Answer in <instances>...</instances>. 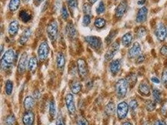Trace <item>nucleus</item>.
<instances>
[{
  "mask_svg": "<svg viewBox=\"0 0 167 125\" xmlns=\"http://www.w3.org/2000/svg\"><path fill=\"white\" fill-rule=\"evenodd\" d=\"M146 34V30L145 27L141 26L137 29L136 31V36L139 38H142Z\"/></svg>",
  "mask_w": 167,
  "mask_h": 125,
  "instance_id": "obj_35",
  "label": "nucleus"
},
{
  "mask_svg": "<svg viewBox=\"0 0 167 125\" xmlns=\"http://www.w3.org/2000/svg\"><path fill=\"white\" fill-rule=\"evenodd\" d=\"M1 48H2V53H3V45H2V46H1Z\"/></svg>",
  "mask_w": 167,
  "mask_h": 125,
  "instance_id": "obj_57",
  "label": "nucleus"
},
{
  "mask_svg": "<svg viewBox=\"0 0 167 125\" xmlns=\"http://www.w3.org/2000/svg\"><path fill=\"white\" fill-rule=\"evenodd\" d=\"M37 59L35 57H32L28 63V69L29 71L34 72L37 67Z\"/></svg>",
  "mask_w": 167,
  "mask_h": 125,
  "instance_id": "obj_23",
  "label": "nucleus"
},
{
  "mask_svg": "<svg viewBox=\"0 0 167 125\" xmlns=\"http://www.w3.org/2000/svg\"><path fill=\"white\" fill-rule=\"evenodd\" d=\"M129 107L132 110H135L138 107V102L136 100H132L129 103Z\"/></svg>",
  "mask_w": 167,
  "mask_h": 125,
  "instance_id": "obj_42",
  "label": "nucleus"
},
{
  "mask_svg": "<svg viewBox=\"0 0 167 125\" xmlns=\"http://www.w3.org/2000/svg\"><path fill=\"white\" fill-rule=\"evenodd\" d=\"M127 4L126 2L123 1L119 6L116 9V16L118 18L122 17L126 11Z\"/></svg>",
  "mask_w": 167,
  "mask_h": 125,
  "instance_id": "obj_15",
  "label": "nucleus"
},
{
  "mask_svg": "<svg viewBox=\"0 0 167 125\" xmlns=\"http://www.w3.org/2000/svg\"><path fill=\"white\" fill-rule=\"evenodd\" d=\"M123 125H132V124L130 123V122H125L123 124Z\"/></svg>",
  "mask_w": 167,
  "mask_h": 125,
  "instance_id": "obj_55",
  "label": "nucleus"
},
{
  "mask_svg": "<svg viewBox=\"0 0 167 125\" xmlns=\"http://www.w3.org/2000/svg\"><path fill=\"white\" fill-rule=\"evenodd\" d=\"M47 33L48 37L52 41H55L58 36V25L54 21L51 22L47 27Z\"/></svg>",
  "mask_w": 167,
  "mask_h": 125,
  "instance_id": "obj_4",
  "label": "nucleus"
},
{
  "mask_svg": "<svg viewBox=\"0 0 167 125\" xmlns=\"http://www.w3.org/2000/svg\"><path fill=\"white\" fill-rule=\"evenodd\" d=\"M139 92L144 96H149L150 94V88L148 84L142 83L140 84L139 88Z\"/></svg>",
  "mask_w": 167,
  "mask_h": 125,
  "instance_id": "obj_21",
  "label": "nucleus"
},
{
  "mask_svg": "<svg viewBox=\"0 0 167 125\" xmlns=\"http://www.w3.org/2000/svg\"><path fill=\"white\" fill-rule=\"evenodd\" d=\"M115 33V31H112V32L109 34V35L107 36L106 41V42H107L108 44L110 43V42H111L112 40L113 39V37L115 36V35H116V33Z\"/></svg>",
  "mask_w": 167,
  "mask_h": 125,
  "instance_id": "obj_45",
  "label": "nucleus"
},
{
  "mask_svg": "<svg viewBox=\"0 0 167 125\" xmlns=\"http://www.w3.org/2000/svg\"><path fill=\"white\" fill-rule=\"evenodd\" d=\"M156 107V104L155 101H153L151 100L147 101L146 103V108L149 111H153L155 110Z\"/></svg>",
  "mask_w": 167,
  "mask_h": 125,
  "instance_id": "obj_32",
  "label": "nucleus"
},
{
  "mask_svg": "<svg viewBox=\"0 0 167 125\" xmlns=\"http://www.w3.org/2000/svg\"><path fill=\"white\" fill-rule=\"evenodd\" d=\"M98 0H90V2L91 4H94L95 3H96Z\"/></svg>",
  "mask_w": 167,
  "mask_h": 125,
  "instance_id": "obj_54",
  "label": "nucleus"
},
{
  "mask_svg": "<svg viewBox=\"0 0 167 125\" xmlns=\"http://www.w3.org/2000/svg\"><path fill=\"white\" fill-rule=\"evenodd\" d=\"M115 110V105L113 102H110L107 104V106L106 107V110H105L106 114L111 115L114 113Z\"/></svg>",
  "mask_w": 167,
  "mask_h": 125,
  "instance_id": "obj_29",
  "label": "nucleus"
},
{
  "mask_svg": "<svg viewBox=\"0 0 167 125\" xmlns=\"http://www.w3.org/2000/svg\"><path fill=\"white\" fill-rule=\"evenodd\" d=\"M56 125H65V121L62 117H59L56 120Z\"/></svg>",
  "mask_w": 167,
  "mask_h": 125,
  "instance_id": "obj_48",
  "label": "nucleus"
},
{
  "mask_svg": "<svg viewBox=\"0 0 167 125\" xmlns=\"http://www.w3.org/2000/svg\"><path fill=\"white\" fill-rule=\"evenodd\" d=\"M142 48L141 46L138 42H135L133 43L132 47L129 50V56L130 58H134L138 57L141 53Z\"/></svg>",
  "mask_w": 167,
  "mask_h": 125,
  "instance_id": "obj_13",
  "label": "nucleus"
},
{
  "mask_svg": "<svg viewBox=\"0 0 167 125\" xmlns=\"http://www.w3.org/2000/svg\"><path fill=\"white\" fill-rule=\"evenodd\" d=\"M126 80L129 84V86L131 88H133L137 81V76L135 73H130L129 76H127Z\"/></svg>",
  "mask_w": 167,
  "mask_h": 125,
  "instance_id": "obj_22",
  "label": "nucleus"
},
{
  "mask_svg": "<svg viewBox=\"0 0 167 125\" xmlns=\"http://www.w3.org/2000/svg\"><path fill=\"white\" fill-rule=\"evenodd\" d=\"M28 63V54L26 52H24L19 59L18 66V71L19 73H23L26 68Z\"/></svg>",
  "mask_w": 167,
  "mask_h": 125,
  "instance_id": "obj_12",
  "label": "nucleus"
},
{
  "mask_svg": "<svg viewBox=\"0 0 167 125\" xmlns=\"http://www.w3.org/2000/svg\"><path fill=\"white\" fill-rule=\"evenodd\" d=\"M32 35V30L30 29L27 28L23 31V34L22 35L20 38H19V43L21 44H25L26 43L28 40H29V37Z\"/></svg>",
  "mask_w": 167,
  "mask_h": 125,
  "instance_id": "obj_18",
  "label": "nucleus"
},
{
  "mask_svg": "<svg viewBox=\"0 0 167 125\" xmlns=\"http://www.w3.org/2000/svg\"><path fill=\"white\" fill-rule=\"evenodd\" d=\"M66 104L67 109L70 114H74L76 111V107L73 94H68L66 97Z\"/></svg>",
  "mask_w": 167,
  "mask_h": 125,
  "instance_id": "obj_10",
  "label": "nucleus"
},
{
  "mask_svg": "<svg viewBox=\"0 0 167 125\" xmlns=\"http://www.w3.org/2000/svg\"><path fill=\"white\" fill-rule=\"evenodd\" d=\"M153 96L155 99V102L160 103L161 101V97H162V93L161 91L158 89H154L153 90Z\"/></svg>",
  "mask_w": 167,
  "mask_h": 125,
  "instance_id": "obj_31",
  "label": "nucleus"
},
{
  "mask_svg": "<svg viewBox=\"0 0 167 125\" xmlns=\"http://www.w3.org/2000/svg\"><path fill=\"white\" fill-rule=\"evenodd\" d=\"M67 2L70 8H76L77 7V0H67Z\"/></svg>",
  "mask_w": 167,
  "mask_h": 125,
  "instance_id": "obj_41",
  "label": "nucleus"
},
{
  "mask_svg": "<svg viewBox=\"0 0 167 125\" xmlns=\"http://www.w3.org/2000/svg\"><path fill=\"white\" fill-rule=\"evenodd\" d=\"M16 120L13 115H9L5 120L6 125H16Z\"/></svg>",
  "mask_w": 167,
  "mask_h": 125,
  "instance_id": "obj_33",
  "label": "nucleus"
},
{
  "mask_svg": "<svg viewBox=\"0 0 167 125\" xmlns=\"http://www.w3.org/2000/svg\"><path fill=\"white\" fill-rule=\"evenodd\" d=\"M83 12L85 13L89 14L91 13V6H90L89 4H88V3L85 4L83 5Z\"/></svg>",
  "mask_w": 167,
  "mask_h": 125,
  "instance_id": "obj_44",
  "label": "nucleus"
},
{
  "mask_svg": "<svg viewBox=\"0 0 167 125\" xmlns=\"http://www.w3.org/2000/svg\"><path fill=\"white\" fill-rule=\"evenodd\" d=\"M13 82L10 80H8L6 83V86H5L6 93L8 95L12 94V91H13Z\"/></svg>",
  "mask_w": 167,
  "mask_h": 125,
  "instance_id": "obj_30",
  "label": "nucleus"
},
{
  "mask_svg": "<svg viewBox=\"0 0 167 125\" xmlns=\"http://www.w3.org/2000/svg\"><path fill=\"white\" fill-rule=\"evenodd\" d=\"M148 9L146 7L143 6L141 8L137 13L136 21L137 23H143L146 21L147 19V16H148Z\"/></svg>",
  "mask_w": 167,
  "mask_h": 125,
  "instance_id": "obj_11",
  "label": "nucleus"
},
{
  "mask_svg": "<svg viewBox=\"0 0 167 125\" xmlns=\"http://www.w3.org/2000/svg\"><path fill=\"white\" fill-rule=\"evenodd\" d=\"M20 5V0H11L9 5V9L11 11H16Z\"/></svg>",
  "mask_w": 167,
  "mask_h": 125,
  "instance_id": "obj_28",
  "label": "nucleus"
},
{
  "mask_svg": "<svg viewBox=\"0 0 167 125\" xmlns=\"http://www.w3.org/2000/svg\"><path fill=\"white\" fill-rule=\"evenodd\" d=\"M62 16L64 19V20H66V19L69 16V14L68 13L67 9L66 7H63L62 9Z\"/></svg>",
  "mask_w": 167,
  "mask_h": 125,
  "instance_id": "obj_43",
  "label": "nucleus"
},
{
  "mask_svg": "<svg viewBox=\"0 0 167 125\" xmlns=\"http://www.w3.org/2000/svg\"><path fill=\"white\" fill-rule=\"evenodd\" d=\"M115 87L118 97L119 98H123L127 93L128 87H129V84L126 79H121L118 81Z\"/></svg>",
  "mask_w": 167,
  "mask_h": 125,
  "instance_id": "obj_2",
  "label": "nucleus"
},
{
  "mask_svg": "<svg viewBox=\"0 0 167 125\" xmlns=\"http://www.w3.org/2000/svg\"><path fill=\"white\" fill-rule=\"evenodd\" d=\"M105 6L103 3L102 2L99 5H98L96 8V12L98 14H100V13H103L105 12Z\"/></svg>",
  "mask_w": 167,
  "mask_h": 125,
  "instance_id": "obj_38",
  "label": "nucleus"
},
{
  "mask_svg": "<svg viewBox=\"0 0 167 125\" xmlns=\"http://www.w3.org/2000/svg\"><path fill=\"white\" fill-rule=\"evenodd\" d=\"M145 60V56L144 54H140L138 58H137V59H136V63H143Z\"/></svg>",
  "mask_w": 167,
  "mask_h": 125,
  "instance_id": "obj_46",
  "label": "nucleus"
},
{
  "mask_svg": "<svg viewBox=\"0 0 167 125\" xmlns=\"http://www.w3.org/2000/svg\"><path fill=\"white\" fill-rule=\"evenodd\" d=\"M146 0H140V1H139L138 2V4L139 5H142L143 4H145V3L146 2Z\"/></svg>",
  "mask_w": 167,
  "mask_h": 125,
  "instance_id": "obj_52",
  "label": "nucleus"
},
{
  "mask_svg": "<svg viewBox=\"0 0 167 125\" xmlns=\"http://www.w3.org/2000/svg\"><path fill=\"white\" fill-rule=\"evenodd\" d=\"M129 107L128 104L123 101L119 104L117 107V114L120 119H124L127 116L128 112H129Z\"/></svg>",
  "mask_w": 167,
  "mask_h": 125,
  "instance_id": "obj_7",
  "label": "nucleus"
},
{
  "mask_svg": "<svg viewBox=\"0 0 167 125\" xmlns=\"http://www.w3.org/2000/svg\"><path fill=\"white\" fill-rule=\"evenodd\" d=\"M43 1H44V0H35V4L37 3L38 5V4H40V3H42Z\"/></svg>",
  "mask_w": 167,
  "mask_h": 125,
  "instance_id": "obj_53",
  "label": "nucleus"
},
{
  "mask_svg": "<svg viewBox=\"0 0 167 125\" xmlns=\"http://www.w3.org/2000/svg\"><path fill=\"white\" fill-rule=\"evenodd\" d=\"M85 41L94 49H99L102 45V40L97 36H86L85 37Z\"/></svg>",
  "mask_w": 167,
  "mask_h": 125,
  "instance_id": "obj_6",
  "label": "nucleus"
},
{
  "mask_svg": "<svg viewBox=\"0 0 167 125\" xmlns=\"http://www.w3.org/2000/svg\"><path fill=\"white\" fill-rule=\"evenodd\" d=\"M120 45L117 42H115L110 46L109 50H107L105 58L106 60H112L114 56L116 54V52L119 50Z\"/></svg>",
  "mask_w": 167,
  "mask_h": 125,
  "instance_id": "obj_9",
  "label": "nucleus"
},
{
  "mask_svg": "<svg viewBox=\"0 0 167 125\" xmlns=\"http://www.w3.org/2000/svg\"><path fill=\"white\" fill-rule=\"evenodd\" d=\"M162 81L164 84L167 85V68H165L162 73Z\"/></svg>",
  "mask_w": 167,
  "mask_h": 125,
  "instance_id": "obj_40",
  "label": "nucleus"
},
{
  "mask_svg": "<svg viewBox=\"0 0 167 125\" xmlns=\"http://www.w3.org/2000/svg\"><path fill=\"white\" fill-rule=\"evenodd\" d=\"M56 63L58 69L60 70H63L65 65V59L63 53H59L58 54L56 58Z\"/></svg>",
  "mask_w": 167,
  "mask_h": 125,
  "instance_id": "obj_19",
  "label": "nucleus"
},
{
  "mask_svg": "<svg viewBox=\"0 0 167 125\" xmlns=\"http://www.w3.org/2000/svg\"><path fill=\"white\" fill-rule=\"evenodd\" d=\"M133 39V38L132 34L131 33H127L122 37V43L125 46L129 47L132 43Z\"/></svg>",
  "mask_w": 167,
  "mask_h": 125,
  "instance_id": "obj_20",
  "label": "nucleus"
},
{
  "mask_svg": "<svg viewBox=\"0 0 167 125\" xmlns=\"http://www.w3.org/2000/svg\"><path fill=\"white\" fill-rule=\"evenodd\" d=\"M90 22H91L90 16L88 15H85V16L83 17V25L84 26H86L90 23Z\"/></svg>",
  "mask_w": 167,
  "mask_h": 125,
  "instance_id": "obj_39",
  "label": "nucleus"
},
{
  "mask_svg": "<svg viewBox=\"0 0 167 125\" xmlns=\"http://www.w3.org/2000/svg\"><path fill=\"white\" fill-rule=\"evenodd\" d=\"M35 105L34 98L32 97H27L24 101V107L27 110L33 108Z\"/></svg>",
  "mask_w": 167,
  "mask_h": 125,
  "instance_id": "obj_25",
  "label": "nucleus"
},
{
  "mask_svg": "<svg viewBox=\"0 0 167 125\" xmlns=\"http://www.w3.org/2000/svg\"><path fill=\"white\" fill-rule=\"evenodd\" d=\"M151 81L153 83H156V84H159L160 83V80L158 78H156V77H152V78H151Z\"/></svg>",
  "mask_w": 167,
  "mask_h": 125,
  "instance_id": "obj_50",
  "label": "nucleus"
},
{
  "mask_svg": "<svg viewBox=\"0 0 167 125\" xmlns=\"http://www.w3.org/2000/svg\"><path fill=\"white\" fill-rule=\"evenodd\" d=\"M154 125H166V123L162 120H159L155 122Z\"/></svg>",
  "mask_w": 167,
  "mask_h": 125,
  "instance_id": "obj_49",
  "label": "nucleus"
},
{
  "mask_svg": "<svg viewBox=\"0 0 167 125\" xmlns=\"http://www.w3.org/2000/svg\"><path fill=\"white\" fill-rule=\"evenodd\" d=\"M78 71L82 78H85L88 74V66L86 63L83 59H79L77 61Z\"/></svg>",
  "mask_w": 167,
  "mask_h": 125,
  "instance_id": "obj_8",
  "label": "nucleus"
},
{
  "mask_svg": "<svg viewBox=\"0 0 167 125\" xmlns=\"http://www.w3.org/2000/svg\"><path fill=\"white\" fill-rule=\"evenodd\" d=\"M19 30V23L17 21H13L10 23L8 27V33L10 35H16Z\"/></svg>",
  "mask_w": 167,
  "mask_h": 125,
  "instance_id": "obj_17",
  "label": "nucleus"
},
{
  "mask_svg": "<svg viewBox=\"0 0 167 125\" xmlns=\"http://www.w3.org/2000/svg\"><path fill=\"white\" fill-rule=\"evenodd\" d=\"M70 89L72 92L74 94L79 93L82 90V84L79 81H75L72 83L70 85Z\"/></svg>",
  "mask_w": 167,
  "mask_h": 125,
  "instance_id": "obj_24",
  "label": "nucleus"
},
{
  "mask_svg": "<svg viewBox=\"0 0 167 125\" xmlns=\"http://www.w3.org/2000/svg\"><path fill=\"white\" fill-rule=\"evenodd\" d=\"M49 51H50V48H49L48 43L46 41L42 43L40 46H39V48L38 50V58L40 61H43L47 58L49 54Z\"/></svg>",
  "mask_w": 167,
  "mask_h": 125,
  "instance_id": "obj_3",
  "label": "nucleus"
},
{
  "mask_svg": "<svg viewBox=\"0 0 167 125\" xmlns=\"http://www.w3.org/2000/svg\"><path fill=\"white\" fill-rule=\"evenodd\" d=\"M29 1H30V0H23V2H26V3L29 2Z\"/></svg>",
  "mask_w": 167,
  "mask_h": 125,
  "instance_id": "obj_56",
  "label": "nucleus"
},
{
  "mask_svg": "<svg viewBox=\"0 0 167 125\" xmlns=\"http://www.w3.org/2000/svg\"><path fill=\"white\" fill-rule=\"evenodd\" d=\"M49 111H50V117L52 118H54L55 117L56 110V105L53 100H52L50 103V110H49Z\"/></svg>",
  "mask_w": 167,
  "mask_h": 125,
  "instance_id": "obj_34",
  "label": "nucleus"
},
{
  "mask_svg": "<svg viewBox=\"0 0 167 125\" xmlns=\"http://www.w3.org/2000/svg\"><path fill=\"white\" fill-rule=\"evenodd\" d=\"M19 18H21V20L24 23H27L31 20L32 16H31L30 14L28 13V12H27L26 11L23 10L20 13H19Z\"/></svg>",
  "mask_w": 167,
  "mask_h": 125,
  "instance_id": "obj_27",
  "label": "nucleus"
},
{
  "mask_svg": "<svg viewBox=\"0 0 167 125\" xmlns=\"http://www.w3.org/2000/svg\"><path fill=\"white\" fill-rule=\"evenodd\" d=\"M77 125H89L88 121L82 116H80L77 120Z\"/></svg>",
  "mask_w": 167,
  "mask_h": 125,
  "instance_id": "obj_37",
  "label": "nucleus"
},
{
  "mask_svg": "<svg viewBox=\"0 0 167 125\" xmlns=\"http://www.w3.org/2000/svg\"><path fill=\"white\" fill-rule=\"evenodd\" d=\"M106 24V21L103 18H98L95 20V25L96 27L98 28H103L105 26Z\"/></svg>",
  "mask_w": 167,
  "mask_h": 125,
  "instance_id": "obj_36",
  "label": "nucleus"
},
{
  "mask_svg": "<svg viewBox=\"0 0 167 125\" xmlns=\"http://www.w3.org/2000/svg\"><path fill=\"white\" fill-rule=\"evenodd\" d=\"M33 95H34L35 98L38 99L40 97V95H41V94H40V91H38V90H36V91H35V92H34V93H33Z\"/></svg>",
  "mask_w": 167,
  "mask_h": 125,
  "instance_id": "obj_51",
  "label": "nucleus"
},
{
  "mask_svg": "<svg viewBox=\"0 0 167 125\" xmlns=\"http://www.w3.org/2000/svg\"><path fill=\"white\" fill-rule=\"evenodd\" d=\"M66 33L70 38H74L76 36V30L72 23H69L66 26Z\"/></svg>",
  "mask_w": 167,
  "mask_h": 125,
  "instance_id": "obj_26",
  "label": "nucleus"
},
{
  "mask_svg": "<svg viewBox=\"0 0 167 125\" xmlns=\"http://www.w3.org/2000/svg\"><path fill=\"white\" fill-rule=\"evenodd\" d=\"M121 66H122L121 61L120 60H115L113 61L110 64L111 72L113 74H116V73H119V71L120 70Z\"/></svg>",
  "mask_w": 167,
  "mask_h": 125,
  "instance_id": "obj_16",
  "label": "nucleus"
},
{
  "mask_svg": "<svg viewBox=\"0 0 167 125\" xmlns=\"http://www.w3.org/2000/svg\"><path fill=\"white\" fill-rule=\"evenodd\" d=\"M144 125H151V124L149 123H145Z\"/></svg>",
  "mask_w": 167,
  "mask_h": 125,
  "instance_id": "obj_58",
  "label": "nucleus"
},
{
  "mask_svg": "<svg viewBox=\"0 0 167 125\" xmlns=\"http://www.w3.org/2000/svg\"><path fill=\"white\" fill-rule=\"evenodd\" d=\"M35 122V114L31 111L26 112L23 117V123L25 125H33Z\"/></svg>",
  "mask_w": 167,
  "mask_h": 125,
  "instance_id": "obj_14",
  "label": "nucleus"
},
{
  "mask_svg": "<svg viewBox=\"0 0 167 125\" xmlns=\"http://www.w3.org/2000/svg\"><path fill=\"white\" fill-rule=\"evenodd\" d=\"M160 53L164 56L167 57V46L166 45H163L160 49Z\"/></svg>",
  "mask_w": 167,
  "mask_h": 125,
  "instance_id": "obj_47",
  "label": "nucleus"
},
{
  "mask_svg": "<svg viewBox=\"0 0 167 125\" xmlns=\"http://www.w3.org/2000/svg\"><path fill=\"white\" fill-rule=\"evenodd\" d=\"M155 35L159 41H163L165 40L167 36V30L166 26L163 23H160L157 26L155 31Z\"/></svg>",
  "mask_w": 167,
  "mask_h": 125,
  "instance_id": "obj_5",
  "label": "nucleus"
},
{
  "mask_svg": "<svg viewBox=\"0 0 167 125\" xmlns=\"http://www.w3.org/2000/svg\"><path fill=\"white\" fill-rule=\"evenodd\" d=\"M15 60V52L13 50H7L3 56L1 60L2 68L6 70L10 68Z\"/></svg>",
  "mask_w": 167,
  "mask_h": 125,
  "instance_id": "obj_1",
  "label": "nucleus"
}]
</instances>
